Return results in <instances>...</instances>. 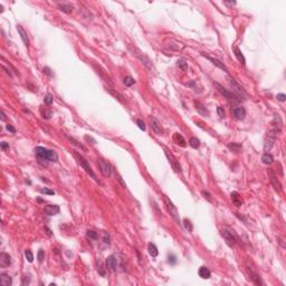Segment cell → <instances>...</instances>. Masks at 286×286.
I'll return each mask as SVG.
<instances>
[{"label": "cell", "instance_id": "4316f807", "mask_svg": "<svg viewBox=\"0 0 286 286\" xmlns=\"http://www.w3.org/2000/svg\"><path fill=\"white\" fill-rule=\"evenodd\" d=\"M137 52H138V54H133V55H135L137 57H139L141 62H142L143 64H144V65L146 66V67H151V65H150V59L148 58V57H146L145 55H143L142 53L139 52V50H137Z\"/></svg>", "mask_w": 286, "mask_h": 286}, {"label": "cell", "instance_id": "f35d334b", "mask_svg": "<svg viewBox=\"0 0 286 286\" xmlns=\"http://www.w3.org/2000/svg\"><path fill=\"white\" fill-rule=\"evenodd\" d=\"M39 191H40V193H42V195H49V196L55 195V191H53V190L47 189V188H42Z\"/></svg>", "mask_w": 286, "mask_h": 286}, {"label": "cell", "instance_id": "ee69618b", "mask_svg": "<svg viewBox=\"0 0 286 286\" xmlns=\"http://www.w3.org/2000/svg\"><path fill=\"white\" fill-rule=\"evenodd\" d=\"M30 283V277L29 276H24L23 277V285H28Z\"/></svg>", "mask_w": 286, "mask_h": 286}, {"label": "cell", "instance_id": "3957f363", "mask_svg": "<svg viewBox=\"0 0 286 286\" xmlns=\"http://www.w3.org/2000/svg\"><path fill=\"white\" fill-rule=\"evenodd\" d=\"M221 236L225 238V240H226V243H227V245L229 247H234L235 244L238 243L237 235L235 234V231L231 230L230 228H228V227L224 228V229L221 230Z\"/></svg>", "mask_w": 286, "mask_h": 286}, {"label": "cell", "instance_id": "ba28073f", "mask_svg": "<svg viewBox=\"0 0 286 286\" xmlns=\"http://www.w3.org/2000/svg\"><path fill=\"white\" fill-rule=\"evenodd\" d=\"M166 152V156H167V158H168V160H169V162H170V164H171V167H172V169L176 171V172H178V173H181L182 172V169H181V166H180V163H179V161L178 160L173 156V154L172 153H170L169 151H164Z\"/></svg>", "mask_w": 286, "mask_h": 286}, {"label": "cell", "instance_id": "83f0119b", "mask_svg": "<svg viewBox=\"0 0 286 286\" xmlns=\"http://www.w3.org/2000/svg\"><path fill=\"white\" fill-rule=\"evenodd\" d=\"M148 250H149L150 256H152V257H156L158 254H159L156 246L154 244H152V243H149V244H148Z\"/></svg>", "mask_w": 286, "mask_h": 286}, {"label": "cell", "instance_id": "ffe728a7", "mask_svg": "<svg viewBox=\"0 0 286 286\" xmlns=\"http://www.w3.org/2000/svg\"><path fill=\"white\" fill-rule=\"evenodd\" d=\"M247 272H248V275H249V278L253 280L254 283L257 284V285H264V283L260 280V277H259L258 274H256L255 272H253L251 270H249V268H247Z\"/></svg>", "mask_w": 286, "mask_h": 286}, {"label": "cell", "instance_id": "11a10c76", "mask_svg": "<svg viewBox=\"0 0 286 286\" xmlns=\"http://www.w3.org/2000/svg\"><path fill=\"white\" fill-rule=\"evenodd\" d=\"M45 229H46V231H47V234H48V236H52V230H50L49 228H47V227H45Z\"/></svg>", "mask_w": 286, "mask_h": 286}, {"label": "cell", "instance_id": "f1b7e54d", "mask_svg": "<svg viewBox=\"0 0 286 286\" xmlns=\"http://www.w3.org/2000/svg\"><path fill=\"white\" fill-rule=\"evenodd\" d=\"M262 161H263V163H265V164H272V163L274 162V158L270 153L266 152V153H264L263 156H262Z\"/></svg>", "mask_w": 286, "mask_h": 286}, {"label": "cell", "instance_id": "f907efd6", "mask_svg": "<svg viewBox=\"0 0 286 286\" xmlns=\"http://www.w3.org/2000/svg\"><path fill=\"white\" fill-rule=\"evenodd\" d=\"M171 262V264H176V256H173V255H171V256H169V263Z\"/></svg>", "mask_w": 286, "mask_h": 286}, {"label": "cell", "instance_id": "681fc988", "mask_svg": "<svg viewBox=\"0 0 286 286\" xmlns=\"http://www.w3.org/2000/svg\"><path fill=\"white\" fill-rule=\"evenodd\" d=\"M1 149L2 150L9 149V144H8L7 142H1Z\"/></svg>", "mask_w": 286, "mask_h": 286}, {"label": "cell", "instance_id": "f546056e", "mask_svg": "<svg viewBox=\"0 0 286 286\" xmlns=\"http://www.w3.org/2000/svg\"><path fill=\"white\" fill-rule=\"evenodd\" d=\"M228 149L231 150L233 152L238 153L241 150V144L240 143H236V142H231L228 144Z\"/></svg>", "mask_w": 286, "mask_h": 286}, {"label": "cell", "instance_id": "7bdbcfd3", "mask_svg": "<svg viewBox=\"0 0 286 286\" xmlns=\"http://www.w3.org/2000/svg\"><path fill=\"white\" fill-rule=\"evenodd\" d=\"M137 124H138V127H140V130L145 131V124H144V122H143L142 120H138L137 121Z\"/></svg>", "mask_w": 286, "mask_h": 286}, {"label": "cell", "instance_id": "60d3db41", "mask_svg": "<svg viewBox=\"0 0 286 286\" xmlns=\"http://www.w3.org/2000/svg\"><path fill=\"white\" fill-rule=\"evenodd\" d=\"M37 257H38L39 263H42V260L45 259V253H44V250H42V249H39V250H38V255H37Z\"/></svg>", "mask_w": 286, "mask_h": 286}, {"label": "cell", "instance_id": "8992f818", "mask_svg": "<svg viewBox=\"0 0 286 286\" xmlns=\"http://www.w3.org/2000/svg\"><path fill=\"white\" fill-rule=\"evenodd\" d=\"M215 85L217 86L218 91L220 92L221 94L224 95L225 97L227 98V100H228V101H229V102H233V103H236V102H238V101H239V98H238L237 96H236V95H235L234 93H233V92H229V91H228V90H226V88H224V87H222V86H221V85L217 84V83H216V84H215Z\"/></svg>", "mask_w": 286, "mask_h": 286}, {"label": "cell", "instance_id": "603a6c76", "mask_svg": "<svg viewBox=\"0 0 286 286\" xmlns=\"http://www.w3.org/2000/svg\"><path fill=\"white\" fill-rule=\"evenodd\" d=\"M234 53H235V56L237 57L238 62L240 63L241 65H246V59H245L244 55H243V53H241V50L238 47H235L234 48Z\"/></svg>", "mask_w": 286, "mask_h": 286}, {"label": "cell", "instance_id": "d6a6232c", "mask_svg": "<svg viewBox=\"0 0 286 286\" xmlns=\"http://www.w3.org/2000/svg\"><path fill=\"white\" fill-rule=\"evenodd\" d=\"M66 138H67V139H68L71 142H73V144H74V145H76L77 148H79L81 150H83V151H85V150H86V149H85V146L83 145V144H81V143L78 142L77 140H75L73 137H69V135H67V134H66Z\"/></svg>", "mask_w": 286, "mask_h": 286}, {"label": "cell", "instance_id": "5b68a950", "mask_svg": "<svg viewBox=\"0 0 286 286\" xmlns=\"http://www.w3.org/2000/svg\"><path fill=\"white\" fill-rule=\"evenodd\" d=\"M276 133L277 131L274 129V130L268 131V133L266 135V139H265V144H264V150L265 151H270L272 148H273L274 143L276 141Z\"/></svg>", "mask_w": 286, "mask_h": 286}, {"label": "cell", "instance_id": "ac0fdd59", "mask_svg": "<svg viewBox=\"0 0 286 286\" xmlns=\"http://www.w3.org/2000/svg\"><path fill=\"white\" fill-rule=\"evenodd\" d=\"M44 211L47 216H54L59 212V207L57 205H47L44 209Z\"/></svg>", "mask_w": 286, "mask_h": 286}, {"label": "cell", "instance_id": "7a4b0ae2", "mask_svg": "<svg viewBox=\"0 0 286 286\" xmlns=\"http://www.w3.org/2000/svg\"><path fill=\"white\" fill-rule=\"evenodd\" d=\"M74 156H75V159L77 160L78 164H79V166H81L82 168L85 170V172L87 173V174L91 177V178L94 179L95 181L100 183V181H98V179H97V177H96V174H95L94 171L92 170V168L90 167V164H88V162L86 161V159H84V156H81V154H78V153L75 152V151H74Z\"/></svg>", "mask_w": 286, "mask_h": 286}, {"label": "cell", "instance_id": "c3c4849f", "mask_svg": "<svg viewBox=\"0 0 286 286\" xmlns=\"http://www.w3.org/2000/svg\"><path fill=\"white\" fill-rule=\"evenodd\" d=\"M104 243L106 245H110V236L107 234H104Z\"/></svg>", "mask_w": 286, "mask_h": 286}, {"label": "cell", "instance_id": "d6986e66", "mask_svg": "<svg viewBox=\"0 0 286 286\" xmlns=\"http://www.w3.org/2000/svg\"><path fill=\"white\" fill-rule=\"evenodd\" d=\"M57 8H58L61 11H63V13H71L72 11H73V9H74L73 5H71V3H67V2H59V3H57Z\"/></svg>", "mask_w": 286, "mask_h": 286}, {"label": "cell", "instance_id": "d4e9b609", "mask_svg": "<svg viewBox=\"0 0 286 286\" xmlns=\"http://www.w3.org/2000/svg\"><path fill=\"white\" fill-rule=\"evenodd\" d=\"M273 124H274V127H275V130H276V131H280V130H282L283 122H282V119H280V116L278 115V114H276V115L274 116Z\"/></svg>", "mask_w": 286, "mask_h": 286}, {"label": "cell", "instance_id": "d590c367", "mask_svg": "<svg viewBox=\"0 0 286 286\" xmlns=\"http://www.w3.org/2000/svg\"><path fill=\"white\" fill-rule=\"evenodd\" d=\"M86 235H87L88 238H91V239H93V240H97L98 239V234L97 233H95L94 230H87Z\"/></svg>", "mask_w": 286, "mask_h": 286}, {"label": "cell", "instance_id": "e0dca14e", "mask_svg": "<svg viewBox=\"0 0 286 286\" xmlns=\"http://www.w3.org/2000/svg\"><path fill=\"white\" fill-rule=\"evenodd\" d=\"M230 198H231V201H233V204H234L236 207H241L243 206V199H241V197L239 196V193H238L237 191H233L230 193Z\"/></svg>", "mask_w": 286, "mask_h": 286}, {"label": "cell", "instance_id": "74e56055", "mask_svg": "<svg viewBox=\"0 0 286 286\" xmlns=\"http://www.w3.org/2000/svg\"><path fill=\"white\" fill-rule=\"evenodd\" d=\"M25 256H26L27 260H28L29 263H33V260H34V255H33V253H31V250L27 249L26 251H25Z\"/></svg>", "mask_w": 286, "mask_h": 286}, {"label": "cell", "instance_id": "44dd1931", "mask_svg": "<svg viewBox=\"0 0 286 286\" xmlns=\"http://www.w3.org/2000/svg\"><path fill=\"white\" fill-rule=\"evenodd\" d=\"M0 283L2 286H10L13 284V280L7 273H1L0 274Z\"/></svg>", "mask_w": 286, "mask_h": 286}, {"label": "cell", "instance_id": "9f6ffc18", "mask_svg": "<svg viewBox=\"0 0 286 286\" xmlns=\"http://www.w3.org/2000/svg\"><path fill=\"white\" fill-rule=\"evenodd\" d=\"M1 120L2 121L6 120V116H5V112H3V111H1Z\"/></svg>", "mask_w": 286, "mask_h": 286}, {"label": "cell", "instance_id": "8fae6325", "mask_svg": "<svg viewBox=\"0 0 286 286\" xmlns=\"http://www.w3.org/2000/svg\"><path fill=\"white\" fill-rule=\"evenodd\" d=\"M150 122H151V127H152V130L154 131L158 135H162L163 129H162V127H161V124H160L159 121L156 120L154 116H151L150 117Z\"/></svg>", "mask_w": 286, "mask_h": 286}, {"label": "cell", "instance_id": "30bf717a", "mask_svg": "<svg viewBox=\"0 0 286 286\" xmlns=\"http://www.w3.org/2000/svg\"><path fill=\"white\" fill-rule=\"evenodd\" d=\"M268 177H270V183L273 185L275 191H277V192L282 191V185H280V182L278 181V179H277V176L275 174V172H274L272 169L268 170Z\"/></svg>", "mask_w": 286, "mask_h": 286}, {"label": "cell", "instance_id": "7c38bea8", "mask_svg": "<svg viewBox=\"0 0 286 286\" xmlns=\"http://www.w3.org/2000/svg\"><path fill=\"white\" fill-rule=\"evenodd\" d=\"M106 267L110 272H115L117 267V259L114 255H110L106 258Z\"/></svg>", "mask_w": 286, "mask_h": 286}, {"label": "cell", "instance_id": "ab89813d", "mask_svg": "<svg viewBox=\"0 0 286 286\" xmlns=\"http://www.w3.org/2000/svg\"><path fill=\"white\" fill-rule=\"evenodd\" d=\"M44 103H45V104H47V105L52 104V103H53V96H52V95H50V94L46 95L45 97H44Z\"/></svg>", "mask_w": 286, "mask_h": 286}, {"label": "cell", "instance_id": "836d02e7", "mask_svg": "<svg viewBox=\"0 0 286 286\" xmlns=\"http://www.w3.org/2000/svg\"><path fill=\"white\" fill-rule=\"evenodd\" d=\"M134 83H135V81H134V78L131 77V76H125L123 79V84L125 85V86H127V87L134 85Z\"/></svg>", "mask_w": 286, "mask_h": 286}, {"label": "cell", "instance_id": "7dc6e473", "mask_svg": "<svg viewBox=\"0 0 286 286\" xmlns=\"http://www.w3.org/2000/svg\"><path fill=\"white\" fill-rule=\"evenodd\" d=\"M277 100L280 102H285L286 95L285 94H277Z\"/></svg>", "mask_w": 286, "mask_h": 286}, {"label": "cell", "instance_id": "5bb4252c", "mask_svg": "<svg viewBox=\"0 0 286 286\" xmlns=\"http://www.w3.org/2000/svg\"><path fill=\"white\" fill-rule=\"evenodd\" d=\"M10 264H11V257L7 253L0 254V266L2 268H6V267L10 266Z\"/></svg>", "mask_w": 286, "mask_h": 286}, {"label": "cell", "instance_id": "9c48e42d", "mask_svg": "<svg viewBox=\"0 0 286 286\" xmlns=\"http://www.w3.org/2000/svg\"><path fill=\"white\" fill-rule=\"evenodd\" d=\"M97 164H98V168H100V170H101V172H102L103 176L104 177H110L111 176V173H112V168H111V166L106 162V161H104L103 159H98Z\"/></svg>", "mask_w": 286, "mask_h": 286}, {"label": "cell", "instance_id": "f5cc1de1", "mask_svg": "<svg viewBox=\"0 0 286 286\" xmlns=\"http://www.w3.org/2000/svg\"><path fill=\"white\" fill-rule=\"evenodd\" d=\"M2 69H3V71H6L7 75H9L10 77H11V76H13V74H11V73H10V69L6 68V66H3V65H2Z\"/></svg>", "mask_w": 286, "mask_h": 286}, {"label": "cell", "instance_id": "cb8c5ba5", "mask_svg": "<svg viewBox=\"0 0 286 286\" xmlns=\"http://www.w3.org/2000/svg\"><path fill=\"white\" fill-rule=\"evenodd\" d=\"M195 105H196V110L198 111L199 113L202 114V115H205V116H208V115H209L208 110H207V108H206V107L204 106V105H202L200 102L195 101Z\"/></svg>", "mask_w": 286, "mask_h": 286}, {"label": "cell", "instance_id": "b9f144b4", "mask_svg": "<svg viewBox=\"0 0 286 286\" xmlns=\"http://www.w3.org/2000/svg\"><path fill=\"white\" fill-rule=\"evenodd\" d=\"M217 113H218V115L222 119V117H225V115H226V112H225V110H224V107H221V106H218L217 107Z\"/></svg>", "mask_w": 286, "mask_h": 286}, {"label": "cell", "instance_id": "1f68e13d", "mask_svg": "<svg viewBox=\"0 0 286 286\" xmlns=\"http://www.w3.org/2000/svg\"><path fill=\"white\" fill-rule=\"evenodd\" d=\"M177 66L183 72L188 71V63L185 62V59H179L178 62H177Z\"/></svg>", "mask_w": 286, "mask_h": 286}, {"label": "cell", "instance_id": "6da1fadb", "mask_svg": "<svg viewBox=\"0 0 286 286\" xmlns=\"http://www.w3.org/2000/svg\"><path fill=\"white\" fill-rule=\"evenodd\" d=\"M36 159L39 163L45 164V162H57L58 161V154L54 150H49L42 146H37L35 149Z\"/></svg>", "mask_w": 286, "mask_h": 286}, {"label": "cell", "instance_id": "7402d4cb", "mask_svg": "<svg viewBox=\"0 0 286 286\" xmlns=\"http://www.w3.org/2000/svg\"><path fill=\"white\" fill-rule=\"evenodd\" d=\"M199 276L201 277V278H204V280H208V278H210V276H211V273H210L209 268L202 266L199 268Z\"/></svg>", "mask_w": 286, "mask_h": 286}, {"label": "cell", "instance_id": "9a60e30c", "mask_svg": "<svg viewBox=\"0 0 286 286\" xmlns=\"http://www.w3.org/2000/svg\"><path fill=\"white\" fill-rule=\"evenodd\" d=\"M202 56H205L206 58L208 59V61H210V62L214 64V65H216L217 67H219L220 69H222L224 72H226V73H228V69H227V67L224 65V63H221L220 61H218L217 58H214V57H210V56H208V55H206V54H202Z\"/></svg>", "mask_w": 286, "mask_h": 286}, {"label": "cell", "instance_id": "484cf974", "mask_svg": "<svg viewBox=\"0 0 286 286\" xmlns=\"http://www.w3.org/2000/svg\"><path fill=\"white\" fill-rule=\"evenodd\" d=\"M173 139H174V141H176V143L178 145L182 146V148H185V146L187 145V144H185V140L183 139V137H182L180 133H174Z\"/></svg>", "mask_w": 286, "mask_h": 286}, {"label": "cell", "instance_id": "4fadbf2b", "mask_svg": "<svg viewBox=\"0 0 286 286\" xmlns=\"http://www.w3.org/2000/svg\"><path fill=\"white\" fill-rule=\"evenodd\" d=\"M233 115H234V117L236 119V120H244L245 116H246V110H245L243 106H237L235 107L234 110H233Z\"/></svg>", "mask_w": 286, "mask_h": 286}, {"label": "cell", "instance_id": "8d00e7d4", "mask_svg": "<svg viewBox=\"0 0 286 286\" xmlns=\"http://www.w3.org/2000/svg\"><path fill=\"white\" fill-rule=\"evenodd\" d=\"M183 226H185V228L189 231V233H190V231H192V229H193L191 221L189 220V219H185V220H183Z\"/></svg>", "mask_w": 286, "mask_h": 286}, {"label": "cell", "instance_id": "2e32d148", "mask_svg": "<svg viewBox=\"0 0 286 286\" xmlns=\"http://www.w3.org/2000/svg\"><path fill=\"white\" fill-rule=\"evenodd\" d=\"M17 30H18V33H19L20 37H21V40H23V42L25 44V46H26V47H29V38H28V35H27V33L23 28V26L18 25V26H17Z\"/></svg>", "mask_w": 286, "mask_h": 286}, {"label": "cell", "instance_id": "db71d44e", "mask_svg": "<svg viewBox=\"0 0 286 286\" xmlns=\"http://www.w3.org/2000/svg\"><path fill=\"white\" fill-rule=\"evenodd\" d=\"M225 5H227V6H234V5H236V2L235 1H233V2H227V1H225Z\"/></svg>", "mask_w": 286, "mask_h": 286}, {"label": "cell", "instance_id": "f6af8a7d", "mask_svg": "<svg viewBox=\"0 0 286 286\" xmlns=\"http://www.w3.org/2000/svg\"><path fill=\"white\" fill-rule=\"evenodd\" d=\"M6 129H7L8 131H9V132H11V133H16V129H15V127H13V125H10V124H7V125H6Z\"/></svg>", "mask_w": 286, "mask_h": 286}, {"label": "cell", "instance_id": "52a82bcc", "mask_svg": "<svg viewBox=\"0 0 286 286\" xmlns=\"http://www.w3.org/2000/svg\"><path fill=\"white\" fill-rule=\"evenodd\" d=\"M229 83H230V85L233 86V90H234V94L237 96L239 100H241V98H244L247 96V93L245 92V90L241 86H239V85L235 82V79H233V78H230L229 79Z\"/></svg>", "mask_w": 286, "mask_h": 286}, {"label": "cell", "instance_id": "e575fe53", "mask_svg": "<svg viewBox=\"0 0 286 286\" xmlns=\"http://www.w3.org/2000/svg\"><path fill=\"white\" fill-rule=\"evenodd\" d=\"M189 144H190V145H191L193 149H198L199 146H200V141H199L197 138L193 137V138H191V139L189 140Z\"/></svg>", "mask_w": 286, "mask_h": 286}, {"label": "cell", "instance_id": "277c9868", "mask_svg": "<svg viewBox=\"0 0 286 286\" xmlns=\"http://www.w3.org/2000/svg\"><path fill=\"white\" fill-rule=\"evenodd\" d=\"M163 200H164V204H166L167 209H168V211L170 212V215L172 216V218L178 222V224H180V218H179V214L176 208V206L173 205V202L171 201L167 196H163Z\"/></svg>", "mask_w": 286, "mask_h": 286}, {"label": "cell", "instance_id": "816d5d0a", "mask_svg": "<svg viewBox=\"0 0 286 286\" xmlns=\"http://www.w3.org/2000/svg\"><path fill=\"white\" fill-rule=\"evenodd\" d=\"M44 73H45V74H47L48 76H53V74L50 73V69H49V67H45V68H44Z\"/></svg>", "mask_w": 286, "mask_h": 286}, {"label": "cell", "instance_id": "4dcf8cb0", "mask_svg": "<svg viewBox=\"0 0 286 286\" xmlns=\"http://www.w3.org/2000/svg\"><path fill=\"white\" fill-rule=\"evenodd\" d=\"M107 91L110 92V93H111L112 95H113L114 97H116L117 100H119V101L122 102V103H124V102H125V100H124V96H123V95L120 94L119 92H115L112 87H107Z\"/></svg>", "mask_w": 286, "mask_h": 286}, {"label": "cell", "instance_id": "bcb514c9", "mask_svg": "<svg viewBox=\"0 0 286 286\" xmlns=\"http://www.w3.org/2000/svg\"><path fill=\"white\" fill-rule=\"evenodd\" d=\"M202 195L205 196V198L207 199L208 201H211V196H210V193H209L208 191H205V190H204V191H202Z\"/></svg>", "mask_w": 286, "mask_h": 286}]
</instances>
